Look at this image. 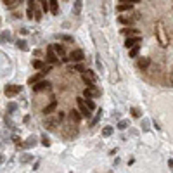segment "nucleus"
<instances>
[{
	"label": "nucleus",
	"mask_w": 173,
	"mask_h": 173,
	"mask_svg": "<svg viewBox=\"0 0 173 173\" xmlns=\"http://www.w3.org/2000/svg\"><path fill=\"white\" fill-rule=\"evenodd\" d=\"M119 2H126V4H138L140 0H119Z\"/></svg>",
	"instance_id": "nucleus-39"
},
{
	"label": "nucleus",
	"mask_w": 173,
	"mask_h": 173,
	"mask_svg": "<svg viewBox=\"0 0 173 173\" xmlns=\"http://www.w3.org/2000/svg\"><path fill=\"white\" fill-rule=\"evenodd\" d=\"M121 33L126 35V37H132V35L137 33V30H135V28H125V30H121Z\"/></svg>",
	"instance_id": "nucleus-23"
},
{
	"label": "nucleus",
	"mask_w": 173,
	"mask_h": 173,
	"mask_svg": "<svg viewBox=\"0 0 173 173\" xmlns=\"http://www.w3.org/2000/svg\"><path fill=\"white\" fill-rule=\"evenodd\" d=\"M99 95H100V90L95 88V85L87 87V88L83 90V97H85V99H92V97H99Z\"/></svg>",
	"instance_id": "nucleus-6"
},
{
	"label": "nucleus",
	"mask_w": 173,
	"mask_h": 173,
	"mask_svg": "<svg viewBox=\"0 0 173 173\" xmlns=\"http://www.w3.org/2000/svg\"><path fill=\"white\" fill-rule=\"evenodd\" d=\"M45 61H47L49 64H56V62H59V54L54 50V45L47 49V59H45Z\"/></svg>",
	"instance_id": "nucleus-4"
},
{
	"label": "nucleus",
	"mask_w": 173,
	"mask_h": 173,
	"mask_svg": "<svg viewBox=\"0 0 173 173\" xmlns=\"http://www.w3.org/2000/svg\"><path fill=\"white\" fill-rule=\"evenodd\" d=\"M35 145H37V137H35V135H30V137L26 138V142L23 144V147H24V149H30V147H35Z\"/></svg>",
	"instance_id": "nucleus-11"
},
{
	"label": "nucleus",
	"mask_w": 173,
	"mask_h": 173,
	"mask_svg": "<svg viewBox=\"0 0 173 173\" xmlns=\"http://www.w3.org/2000/svg\"><path fill=\"white\" fill-rule=\"evenodd\" d=\"M149 62H151V61H149L147 57H142V59H138V68H140V69H145V68L149 66Z\"/></svg>",
	"instance_id": "nucleus-18"
},
{
	"label": "nucleus",
	"mask_w": 173,
	"mask_h": 173,
	"mask_svg": "<svg viewBox=\"0 0 173 173\" xmlns=\"http://www.w3.org/2000/svg\"><path fill=\"white\" fill-rule=\"evenodd\" d=\"M16 109H18V106H16V104H14V102H11V104H9V106H7V113H14V111H16Z\"/></svg>",
	"instance_id": "nucleus-30"
},
{
	"label": "nucleus",
	"mask_w": 173,
	"mask_h": 173,
	"mask_svg": "<svg viewBox=\"0 0 173 173\" xmlns=\"http://www.w3.org/2000/svg\"><path fill=\"white\" fill-rule=\"evenodd\" d=\"M59 38L64 42H73V37H69V35H59Z\"/></svg>",
	"instance_id": "nucleus-33"
},
{
	"label": "nucleus",
	"mask_w": 173,
	"mask_h": 173,
	"mask_svg": "<svg viewBox=\"0 0 173 173\" xmlns=\"http://www.w3.org/2000/svg\"><path fill=\"white\" fill-rule=\"evenodd\" d=\"M33 66H35L37 69H42V68H43V61H35V62H33Z\"/></svg>",
	"instance_id": "nucleus-34"
},
{
	"label": "nucleus",
	"mask_w": 173,
	"mask_h": 173,
	"mask_svg": "<svg viewBox=\"0 0 173 173\" xmlns=\"http://www.w3.org/2000/svg\"><path fill=\"white\" fill-rule=\"evenodd\" d=\"M137 56H138V45L130 49V57H137Z\"/></svg>",
	"instance_id": "nucleus-25"
},
{
	"label": "nucleus",
	"mask_w": 173,
	"mask_h": 173,
	"mask_svg": "<svg viewBox=\"0 0 173 173\" xmlns=\"http://www.w3.org/2000/svg\"><path fill=\"white\" fill-rule=\"evenodd\" d=\"M56 107H57V102H56V100H52V102L43 109V114H52V113L56 111Z\"/></svg>",
	"instance_id": "nucleus-14"
},
{
	"label": "nucleus",
	"mask_w": 173,
	"mask_h": 173,
	"mask_svg": "<svg viewBox=\"0 0 173 173\" xmlns=\"http://www.w3.org/2000/svg\"><path fill=\"white\" fill-rule=\"evenodd\" d=\"M11 40V33L9 31H2V43L4 42H9Z\"/></svg>",
	"instance_id": "nucleus-26"
},
{
	"label": "nucleus",
	"mask_w": 173,
	"mask_h": 173,
	"mask_svg": "<svg viewBox=\"0 0 173 173\" xmlns=\"http://www.w3.org/2000/svg\"><path fill=\"white\" fill-rule=\"evenodd\" d=\"M28 7L30 9H35V0H28Z\"/></svg>",
	"instance_id": "nucleus-38"
},
{
	"label": "nucleus",
	"mask_w": 173,
	"mask_h": 173,
	"mask_svg": "<svg viewBox=\"0 0 173 173\" xmlns=\"http://www.w3.org/2000/svg\"><path fill=\"white\" fill-rule=\"evenodd\" d=\"M83 59H85L83 50H73V52L69 54V61H71V62H81Z\"/></svg>",
	"instance_id": "nucleus-8"
},
{
	"label": "nucleus",
	"mask_w": 173,
	"mask_h": 173,
	"mask_svg": "<svg viewBox=\"0 0 173 173\" xmlns=\"http://www.w3.org/2000/svg\"><path fill=\"white\" fill-rule=\"evenodd\" d=\"M19 2H23V0H19Z\"/></svg>",
	"instance_id": "nucleus-42"
},
{
	"label": "nucleus",
	"mask_w": 173,
	"mask_h": 173,
	"mask_svg": "<svg viewBox=\"0 0 173 173\" xmlns=\"http://www.w3.org/2000/svg\"><path fill=\"white\" fill-rule=\"evenodd\" d=\"M128 126H130L128 119H119V121H118V128H119V130H126Z\"/></svg>",
	"instance_id": "nucleus-20"
},
{
	"label": "nucleus",
	"mask_w": 173,
	"mask_h": 173,
	"mask_svg": "<svg viewBox=\"0 0 173 173\" xmlns=\"http://www.w3.org/2000/svg\"><path fill=\"white\" fill-rule=\"evenodd\" d=\"M49 87H50L49 81H37V83L33 85V90H35V92H43V90H49Z\"/></svg>",
	"instance_id": "nucleus-10"
},
{
	"label": "nucleus",
	"mask_w": 173,
	"mask_h": 173,
	"mask_svg": "<svg viewBox=\"0 0 173 173\" xmlns=\"http://www.w3.org/2000/svg\"><path fill=\"white\" fill-rule=\"evenodd\" d=\"M87 106H88V107H90V109H92V111H94V109H95V104H94V102H92V100H90V99H87Z\"/></svg>",
	"instance_id": "nucleus-35"
},
{
	"label": "nucleus",
	"mask_w": 173,
	"mask_h": 173,
	"mask_svg": "<svg viewBox=\"0 0 173 173\" xmlns=\"http://www.w3.org/2000/svg\"><path fill=\"white\" fill-rule=\"evenodd\" d=\"M113 132H114L113 126H104V128H102V135H104V137H111Z\"/></svg>",
	"instance_id": "nucleus-22"
},
{
	"label": "nucleus",
	"mask_w": 173,
	"mask_h": 173,
	"mask_svg": "<svg viewBox=\"0 0 173 173\" xmlns=\"http://www.w3.org/2000/svg\"><path fill=\"white\" fill-rule=\"evenodd\" d=\"M140 42H142L140 37H128L126 42H125V47H126V49H132V47H135V45H138Z\"/></svg>",
	"instance_id": "nucleus-9"
},
{
	"label": "nucleus",
	"mask_w": 173,
	"mask_h": 173,
	"mask_svg": "<svg viewBox=\"0 0 173 173\" xmlns=\"http://www.w3.org/2000/svg\"><path fill=\"white\" fill-rule=\"evenodd\" d=\"M132 7H133V4H126V2H121V4L118 5V11H121V12H123V11H130Z\"/></svg>",
	"instance_id": "nucleus-17"
},
{
	"label": "nucleus",
	"mask_w": 173,
	"mask_h": 173,
	"mask_svg": "<svg viewBox=\"0 0 173 173\" xmlns=\"http://www.w3.org/2000/svg\"><path fill=\"white\" fill-rule=\"evenodd\" d=\"M35 19H37V21H40V19H42V11H38V9L35 11Z\"/></svg>",
	"instance_id": "nucleus-36"
},
{
	"label": "nucleus",
	"mask_w": 173,
	"mask_h": 173,
	"mask_svg": "<svg viewBox=\"0 0 173 173\" xmlns=\"http://www.w3.org/2000/svg\"><path fill=\"white\" fill-rule=\"evenodd\" d=\"M54 50L57 52L59 56H64V54H66V49H64V45H61V43H57V45H54Z\"/></svg>",
	"instance_id": "nucleus-21"
},
{
	"label": "nucleus",
	"mask_w": 173,
	"mask_h": 173,
	"mask_svg": "<svg viewBox=\"0 0 173 173\" xmlns=\"http://www.w3.org/2000/svg\"><path fill=\"white\" fill-rule=\"evenodd\" d=\"M81 78H83V81L88 85V87H92V85H95V81H97V75L94 73V71H83L81 73Z\"/></svg>",
	"instance_id": "nucleus-3"
},
{
	"label": "nucleus",
	"mask_w": 173,
	"mask_h": 173,
	"mask_svg": "<svg viewBox=\"0 0 173 173\" xmlns=\"http://www.w3.org/2000/svg\"><path fill=\"white\" fill-rule=\"evenodd\" d=\"M33 159V156H30V154H23V157H21V163H30Z\"/></svg>",
	"instance_id": "nucleus-28"
},
{
	"label": "nucleus",
	"mask_w": 173,
	"mask_h": 173,
	"mask_svg": "<svg viewBox=\"0 0 173 173\" xmlns=\"http://www.w3.org/2000/svg\"><path fill=\"white\" fill-rule=\"evenodd\" d=\"M64 119V113H61L59 111L57 114H54V116H50V114H47V118H45V121H43V125H45V128H49V130H54L56 126H57L59 123Z\"/></svg>",
	"instance_id": "nucleus-1"
},
{
	"label": "nucleus",
	"mask_w": 173,
	"mask_h": 173,
	"mask_svg": "<svg viewBox=\"0 0 173 173\" xmlns=\"http://www.w3.org/2000/svg\"><path fill=\"white\" fill-rule=\"evenodd\" d=\"M100 118H102V109H99V111H97V114L94 116V119L90 121V126H95L97 123H99V119H100Z\"/></svg>",
	"instance_id": "nucleus-19"
},
{
	"label": "nucleus",
	"mask_w": 173,
	"mask_h": 173,
	"mask_svg": "<svg viewBox=\"0 0 173 173\" xmlns=\"http://www.w3.org/2000/svg\"><path fill=\"white\" fill-rule=\"evenodd\" d=\"M170 83H172V85H173V71H172V73H170Z\"/></svg>",
	"instance_id": "nucleus-41"
},
{
	"label": "nucleus",
	"mask_w": 173,
	"mask_h": 173,
	"mask_svg": "<svg viewBox=\"0 0 173 173\" xmlns=\"http://www.w3.org/2000/svg\"><path fill=\"white\" fill-rule=\"evenodd\" d=\"M81 4H83L81 0H76V2H75V5H73V14H75V16H78V14L81 12Z\"/></svg>",
	"instance_id": "nucleus-16"
},
{
	"label": "nucleus",
	"mask_w": 173,
	"mask_h": 173,
	"mask_svg": "<svg viewBox=\"0 0 173 173\" xmlns=\"http://www.w3.org/2000/svg\"><path fill=\"white\" fill-rule=\"evenodd\" d=\"M119 21H121L123 24H132V23H133V18H125V16H123V18H119Z\"/></svg>",
	"instance_id": "nucleus-29"
},
{
	"label": "nucleus",
	"mask_w": 173,
	"mask_h": 173,
	"mask_svg": "<svg viewBox=\"0 0 173 173\" xmlns=\"http://www.w3.org/2000/svg\"><path fill=\"white\" fill-rule=\"evenodd\" d=\"M19 92H21L19 85H7L5 87V95L7 97H14V95H18Z\"/></svg>",
	"instance_id": "nucleus-7"
},
{
	"label": "nucleus",
	"mask_w": 173,
	"mask_h": 173,
	"mask_svg": "<svg viewBox=\"0 0 173 173\" xmlns=\"http://www.w3.org/2000/svg\"><path fill=\"white\" fill-rule=\"evenodd\" d=\"M49 4H50V11H52V14H54V16H57V14H59V4H57V0H49Z\"/></svg>",
	"instance_id": "nucleus-15"
},
{
	"label": "nucleus",
	"mask_w": 173,
	"mask_h": 173,
	"mask_svg": "<svg viewBox=\"0 0 173 173\" xmlns=\"http://www.w3.org/2000/svg\"><path fill=\"white\" fill-rule=\"evenodd\" d=\"M157 40H159V43H161V47H168V43H170V38L166 37V31H165V28H163V23H157Z\"/></svg>",
	"instance_id": "nucleus-2"
},
{
	"label": "nucleus",
	"mask_w": 173,
	"mask_h": 173,
	"mask_svg": "<svg viewBox=\"0 0 173 173\" xmlns=\"http://www.w3.org/2000/svg\"><path fill=\"white\" fill-rule=\"evenodd\" d=\"M45 75H47V73H45L43 69H40V73H38V75H35V76H31L30 80H28V83H30V85H35V83H37V81H40L42 78H45Z\"/></svg>",
	"instance_id": "nucleus-12"
},
{
	"label": "nucleus",
	"mask_w": 173,
	"mask_h": 173,
	"mask_svg": "<svg viewBox=\"0 0 173 173\" xmlns=\"http://www.w3.org/2000/svg\"><path fill=\"white\" fill-rule=\"evenodd\" d=\"M2 2H4V4H7V5H12L16 0H2Z\"/></svg>",
	"instance_id": "nucleus-40"
},
{
	"label": "nucleus",
	"mask_w": 173,
	"mask_h": 173,
	"mask_svg": "<svg viewBox=\"0 0 173 173\" xmlns=\"http://www.w3.org/2000/svg\"><path fill=\"white\" fill-rule=\"evenodd\" d=\"M76 102H78V107H80V111H81V114H83V118H90V107L87 106V102L81 99V97H78L76 99Z\"/></svg>",
	"instance_id": "nucleus-5"
},
{
	"label": "nucleus",
	"mask_w": 173,
	"mask_h": 173,
	"mask_svg": "<svg viewBox=\"0 0 173 173\" xmlns=\"http://www.w3.org/2000/svg\"><path fill=\"white\" fill-rule=\"evenodd\" d=\"M144 132H147L149 130V119H142V126H140Z\"/></svg>",
	"instance_id": "nucleus-31"
},
{
	"label": "nucleus",
	"mask_w": 173,
	"mask_h": 173,
	"mask_svg": "<svg viewBox=\"0 0 173 173\" xmlns=\"http://www.w3.org/2000/svg\"><path fill=\"white\" fill-rule=\"evenodd\" d=\"M130 111H132V116H133V118H140V116H142L140 109H137V107H132Z\"/></svg>",
	"instance_id": "nucleus-27"
},
{
	"label": "nucleus",
	"mask_w": 173,
	"mask_h": 173,
	"mask_svg": "<svg viewBox=\"0 0 173 173\" xmlns=\"http://www.w3.org/2000/svg\"><path fill=\"white\" fill-rule=\"evenodd\" d=\"M81 116H83V114H80L78 111H75V109H73V111H71V113L68 114V118H69V121H73V123H80Z\"/></svg>",
	"instance_id": "nucleus-13"
},
{
	"label": "nucleus",
	"mask_w": 173,
	"mask_h": 173,
	"mask_svg": "<svg viewBox=\"0 0 173 173\" xmlns=\"http://www.w3.org/2000/svg\"><path fill=\"white\" fill-rule=\"evenodd\" d=\"M42 145H45V147H49V145H50V140H49V138H47L45 135L42 137Z\"/></svg>",
	"instance_id": "nucleus-32"
},
{
	"label": "nucleus",
	"mask_w": 173,
	"mask_h": 173,
	"mask_svg": "<svg viewBox=\"0 0 173 173\" xmlns=\"http://www.w3.org/2000/svg\"><path fill=\"white\" fill-rule=\"evenodd\" d=\"M75 69H76V71H81V73L85 71V68H83V64H80V62H78L76 66H75Z\"/></svg>",
	"instance_id": "nucleus-37"
},
{
	"label": "nucleus",
	"mask_w": 173,
	"mask_h": 173,
	"mask_svg": "<svg viewBox=\"0 0 173 173\" xmlns=\"http://www.w3.org/2000/svg\"><path fill=\"white\" fill-rule=\"evenodd\" d=\"M16 45H18V49H19V50H24V52L28 50V45H26V42H24V40H18V42H16Z\"/></svg>",
	"instance_id": "nucleus-24"
}]
</instances>
